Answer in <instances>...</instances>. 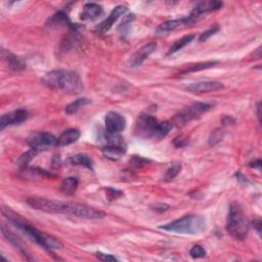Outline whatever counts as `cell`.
<instances>
[{
	"label": "cell",
	"mask_w": 262,
	"mask_h": 262,
	"mask_svg": "<svg viewBox=\"0 0 262 262\" xmlns=\"http://www.w3.org/2000/svg\"><path fill=\"white\" fill-rule=\"evenodd\" d=\"M2 214L11 223L17 226L21 232L30 236L32 240L39 244L42 248L47 250L49 252L52 253V250L62 248V243L56 240L55 237L47 234H44L39 230H37L36 228H34V226L29 224L26 220L21 218L17 213L13 212L9 209L2 208Z\"/></svg>",
	"instance_id": "6da1fadb"
},
{
	"label": "cell",
	"mask_w": 262,
	"mask_h": 262,
	"mask_svg": "<svg viewBox=\"0 0 262 262\" xmlns=\"http://www.w3.org/2000/svg\"><path fill=\"white\" fill-rule=\"evenodd\" d=\"M226 230L236 240H244L249 232V221L241 205L234 202L230 205Z\"/></svg>",
	"instance_id": "7a4b0ae2"
},
{
	"label": "cell",
	"mask_w": 262,
	"mask_h": 262,
	"mask_svg": "<svg viewBox=\"0 0 262 262\" xmlns=\"http://www.w3.org/2000/svg\"><path fill=\"white\" fill-rule=\"evenodd\" d=\"M161 229L177 234L198 235L206 230V220L199 215H186L168 224L162 225Z\"/></svg>",
	"instance_id": "3957f363"
},
{
	"label": "cell",
	"mask_w": 262,
	"mask_h": 262,
	"mask_svg": "<svg viewBox=\"0 0 262 262\" xmlns=\"http://www.w3.org/2000/svg\"><path fill=\"white\" fill-rule=\"evenodd\" d=\"M30 207L52 214H70L72 203L56 200H49L40 197H32L27 200Z\"/></svg>",
	"instance_id": "277c9868"
},
{
	"label": "cell",
	"mask_w": 262,
	"mask_h": 262,
	"mask_svg": "<svg viewBox=\"0 0 262 262\" xmlns=\"http://www.w3.org/2000/svg\"><path fill=\"white\" fill-rule=\"evenodd\" d=\"M212 108L213 105L207 103H195L183 110L181 113L176 114L172 124H175L176 126H183L201 115H203L204 113H207Z\"/></svg>",
	"instance_id": "5b68a950"
},
{
	"label": "cell",
	"mask_w": 262,
	"mask_h": 262,
	"mask_svg": "<svg viewBox=\"0 0 262 262\" xmlns=\"http://www.w3.org/2000/svg\"><path fill=\"white\" fill-rule=\"evenodd\" d=\"M159 121L150 115H141L135 124V134L142 138H154Z\"/></svg>",
	"instance_id": "8992f818"
},
{
	"label": "cell",
	"mask_w": 262,
	"mask_h": 262,
	"mask_svg": "<svg viewBox=\"0 0 262 262\" xmlns=\"http://www.w3.org/2000/svg\"><path fill=\"white\" fill-rule=\"evenodd\" d=\"M28 144L31 149L37 152L46 151L57 146V138L51 133L41 132L32 135L28 140Z\"/></svg>",
	"instance_id": "52a82bcc"
},
{
	"label": "cell",
	"mask_w": 262,
	"mask_h": 262,
	"mask_svg": "<svg viewBox=\"0 0 262 262\" xmlns=\"http://www.w3.org/2000/svg\"><path fill=\"white\" fill-rule=\"evenodd\" d=\"M105 131L110 134H119L126 127L125 118L117 112H110L105 118Z\"/></svg>",
	"instance_id": "ba28073f"
},
{
	"label": "cell",
	"mask_w": 262,
	"mask_h": 262,
	"mask_svg": "<svg viewBox=\"0 0 262 262\" xmlns=\"http://www.w3.org/2000/svg\"><path fill=\"white\" fill-rule=\"evenodd\" d=\"M70 214L71 215L86 219H102L105 217L104 212L88 207L86 205L77 204V203H72V208H71Z\"/></svg>",
	"instance_id": "9c48e42d"
},
{
	"label": "cell",
	"mask_w": 262,
	"mask_h": 262,
	"mask_svg": "<svg viewBox=\"0 0 262 262\" xmlns=\"http://www.w3.org/2000/svg\"><path fill=\"white\" fill-rule=\"evenodd\" d=\"M66 76V70H52L42 78L43 84L52 89H62Z\"/></svg>",
	"instance_id": "30bf717a"
},
{
	"label": "cell",
	"mask_w": 262,
	"mask_h": 262,
	"mask_svg": "<svg viewBox=\"0 0 262 262\" xmlns=\"http://www.w3.org/2000/svg\"><path fill=\"white\" fill-rule=\"evenodd\" d=\"M28 117L29 113L24 109H19L14 112L5 114L1 117V120H0V128H1V130H3L6 126L20 124L24 121H26Z\"/></svg>",
	"instance_id": "8fae6325"
},
{
	"label": "cell",
	"mask_w": 262,
	"mask_h": 262,
	"mask_svg": "<svg viewBox=\"0 0 262 262\" xmlns=\"http://www.w3.org/2000/svg\"><path fill=\"white\" fill-rule=\"evenodd\" d=\"M126 11H127V8L123 5H119V6L115 7V9L110 14V16L106 18L104 22H102L100 25L97 27V31L100 34H105L106 32H109L111 30V28L113 27L115 22L121 16H124L126 14Z\"/></svg>",
	"instance_id": "7c38bea8"
},
{
	"label": "cell",
	"mask_w": 262,
	"mask_h": 262,
	"mask_svg": "<svg viewBox=\"0 0 262 262\" xmlns=\"http://www.w3.org/2000/svg\"><path fill=\"white\" fill-rule=\"evenodd\" d=\"M82 89L83 83L80 76L75 72L66 71V76L62 90L69 93H79Z\"/></svg>",
	"instance_id": "4fadbf2b"
},
{
	"label": "cell",
	"mask_w": 262,
	"mask_h": 262,
	"mask_svg": "<svg viewBox=\"0 0 262 262\" xmlns=\"http://www.w3.org/2000/svg\"><path fill=\"white\" fill-rule=\"evenodd\" d=\"M156 47H157V44L155 42H150V43L142 46L141 49L138 50L133 54V56L131 57L130 62H129L130 67L135 68V67L140 66L155 52V50H156Z\"/></svg>",
	"instance_id": "5bb4252c"
},
{
	"label": "cell",
	"mask_w": 262,
	"mask_h": 262,
	"mask_svg": "<svg viewBox=\"0 0 262 262\" xmlns=\"http://www.w3.org/2000/svg\"><path fill=\"white\" fill-rule=\"evenodd\" d=\"M83 36V27L79 26L78 24H72L69 27V32L68 35L66 36L65 41H63V46L65 50L72 49V47H75L80 40L82 39Z\"/></svg>",
	"instance_id": "9a60e30c"
},
{
	"label": "cell",
	"mask_w": 262,
	"mask_h": 262,
	"mask_svg": "<svg viewBox=\"0 0 262 262\" xmlns=\"http://www.w3.org/2000/svg\"><path fill=\"white\" fill-rule=\"evenodd\" d=\"M223 88V84L218 81H202L193 83L187 86V90L193 93H205L216 91Z\"/></svg>",
	"instance_id": "2e32d148"
},
{
	"label": "cell",
	"mask_w": 262,
	"mask_h": 262,
	"mask_svg": "<svg viewBox=\"0 0 262 262\" xmlns=\"http://www.w3.org/2000/svg\"><path fill=\"white\" fill-rule=\"evenodd\" d=\"M222 2L219 1H201L198 2L195 7L192 10V14H190V17L196 18L201 15H204L207 13H211V11H215L218 10L222 7Z\"/></svg>",
	"instance_id": "e0dca14e"
},
{
	"label": "cell",
	"mask_w": 262,
	"mask_h": 262,
	"mask_svg": "<svg viewBox=\"0 0 262 262\" xmlns=\"http://www.w3.org/2000/svg\"><path fill=\"white\" fill-rule=\"evenodd\" d=\"M194 18L192 17H186V18H183V19H177V20H170V21H166L164 23H162L160 27L158 28V32L159 33H167V32H171L174 31L178 28L189 25V24H192L194 22Z\"/></svg>",
	"instance_id": "ac0fdd59"
},
{
	"label": "cell",
	"mask_w": 262,
	"mask_h": 262,
	"mask_svg": "<svg viewBox=\"0 0 262 262\" xmlns=\"http://www.w3.org/2000/svg\"><path fill=\"white\" fill-rule=\"evenodd\" d=\"M71 25H72V24L70 23V19H69L68 15L63 10L57 11L56 14L52 16L46 22V27L50 28V29H52V30L59 29V28H63V27L69 28Z\"/></svg>",
	"instance_id": "d6986e66"
},
{
	"label": "cell",
	"mask_w": 262,
	"mask_h": 262,
	"mask_svg": "<svg viewBox=\"0 0 262 262\" xmlns=\"http://www.w3.org/2000/svg\"><path fill=\"white\" fill-rule=\"evenodd\" d=\"M103 155L111 161H118L126 152V145H105L102 149Z\"/></svg>",
	"instance_id": "ffe728a7"
},
{
	"label": "cell",
	"mask_w": 262,
	"mask_h": 262,
	"mask_svg": "<svg viewBox=\"0 0 262 262\" xmlns=\"http://www.w3.org/2000/svg\"><path fill=\"white\" fill-rule=\"evenodd\" d=\"M103 14V7L97 3H87L83 7L81 13V20L83 21H94Z\"/></svg>",
	"instance_id": "44dd1931"
},
{
	"label": "cell",
	"mask_w": 262,
	"mask_h": 262,
	"mask_svg": "<svg viewBox=\"0 0 262 262\" xmlns=\"http://www.w3.org/2000/svg\"><path fill=\"white\" fill-rule=\"evenodd\" d=\"M80 131L76 128L67 129L62 133V135L57 138V146L58 147H66L69 145H72L80 138Z\"/></svg>",
	"instance_id": "7402d4cb"
},
{
	"label": "cell",
	"mask_w": 262,
	"mask_h": 262,
	"mask_svg": "<svg viewBox=\"0 0 262 262\" xmlns=\"http://www.w3.org/2000/svg\"><path fill=\"white\" fill-rule=\"evenodd\" d=\"M68 162L72 165H78V166H83V167L92 169L93 167V161L90 157H88L85 154H77L75 156L71 157Z\"/></svg>",
	"instance_id": "603a6c76"
},
{
	"label": "cell",
	"mask_w": 262,
	"mask_h": 262,
	"mask_svg": "<svg viewBox=\"0 0 262 262\" xmlns=\"http://www.w3.org/2000/svg\"><path fill=\"white\" fill-rule=\"evenodd\" d=\"M78 187V180L75 177H67L61 184V190L65 195H73Z\"/></svg>",
	"instance_id": "cb8c5ba5"
},
{
	"label": "cell",
	"mask_w": 262,
	"mask_h": 262,
	"mask_svg": "<svg viewBox=\"0 0 262 262\" xmlns=\"http://www.w3.org/2000/svg\"><path fill=\"white\" fill-rule=\"evenodd\" d=\"M218 62L216 61H211V62H205V63H198L195 65H190L189 67L183 69L181 71V75L183 74H188V73H193V72H198V71H202V70H206L209 68H212L215 65H217Z\"/></svg>",
	"instance_id": "d4e9b609"
},
{
	"label": "cell",
	"mask_w": 262,
	"mask_h": 262,
	"mask_svg": "<svg viewBox=\"0 0 262 262\" xmlns=\"http://www.w3.org/2000/svg\"><path fill=\"white\" fill-rule=\"evenodd\" d=\"M194 39H195V35H186V36L176 40L172 44V46L170 47V50L168 52V55L173 54V53H175L177 52H180L181 50L183 49V47H185L187 44H189L190 42H192Z\"/></svg>",
	"instance_id": "484cf974"
},
{
	"label": "cell",
	"mask_w": 262,
	"mask_h": 262,
	"mask_svg": "<svg viewBox=\"0 0 262 262\" xmlns=\"http://www.w3.org/2000/svg\"><path fill=\"white\" fill-rule=\"evenodd\" d=\"M1 229H2L1 232H2V234L6 236V239H7L11 244H13L16 248H18V249H19V251H21V253H22L24 256H26L27 259L31 260V258H29V256H28L29 254L27 253V251L25 250V248H24L23 244L17 239V237L15 236V235H14V234H11L10 232H8V230H6L3 225L1 226Z\"/></svg>",
	"instance_id": "4316f807"
},
{
	"label": "cell",
	"mask_w": 262,
	"mask_h": 262,
	"mask_svg": "<svg viewBox=\"0 0 262 262\" xmlns=\"http://www.w3.org/2000/svg\"><path fill=\"white\" fill-rule=\"evenodd\" d=\"M90 104V100H88L87 98H81V99H78L74 102H72L71 104H69L67 106H66V113L69 114V115H72V114H75L77 113L81 108H83V106H85L86 105Z\"/></svg>",
	"instance_id": "83f0119b"
},
{
	"label": "cell",
	"mask_w": 262,
	"mask_h": 262,
	"mask_svg": "<svg viewBox=\"0 0 262 262\" xmlns=\"http://www.w3.org/2000/svg\"><path fill=\"white\" fill-rule=\"evenodd\" d=\"M173 127V124L169 121H165V122H159L158 127L156 129V132H155V139H162L164 137L167 136L169 132L171 131Z\"/></svg>",
	"instance_id": "f1b7e54d"
},
{
	"label": "cell",
	"mask_w": 262,
	"mask_h": 262,
	"mask_svg": "<svg viewBox=\"0 0 262 262\" xmlns=\"http://www.w3.org/2000/svg\"><path fill=\"white\" fill-rule=\"evenodd\" d=\"M37 153H38L37 151H35L33 149H31L30 151H28L26 153H24L18 160V166H19V167L25 168L26 166L35 158V156H36Z\"/></svg>",
	"instance_id": "f546056e"
},
{
	"label": "cell",
	"mask_w": 262,
	"mask_h": 262,
	"mask_svg": "<svg viewBox=\"0 0 262 262\" xmlns=\"http://www.w3.org/2000/svg\"><path fill=\"white\" fill-rule=\"evenodd\" d=\"M6 59V62L8 64V67L11 69V70H14V71H17V72H19V71L23 70L24 68H25V66H24L22 64V62L20 61V59L13 55V54H10L9 52H7V56L4 57Z\"/></svg>",
	"instance_id": "4dcf8cb0"
},
{
	"label": "cell",
	"mask_w": 262,
	"mask_h": 262,
	"mask_svg": "<svg viewBox=\"0 0 262 262\" xmlns=\"http://www.w3.org/2000/svg\"><path fill=\"white\" fill-rule=\"evenodd\" d=\"M223 135H224V132H223V130L218 128V129H215L213 131V132L211 133L210 137H209V145L211 147H214V146H216L218 145L219 142L222 140L223 138Z\"/></svg>",
	"instance_id": "1f68e13d"
},
{
	"label": "cell",
	"mask_w": 262,
	"mask_h": 262,
	"mask_svg": "<svg viewBox=\"0 0 262 262\" xmlns=\"http://www.w3.org/2000/svg\"><path fill=\"white\" fill-rule=\"evenodd\" d=\"M182 170V165L180 164H173L171 167L167 170L165 175V180L166 181H172L178 175V173Z\"/></svg>",
	"instance_id": "d6a6232c"
},
{
	"label": "cell",
	"mask_w": 262,
	"mask_h": 262,
	"mask_svg": "<svg viewBox=\"0 0 262 262\" xmlns=\"http://www.w3.org/2000/svg\"><path fill=\"white\" fill-rule=\"evenodd\" d=\"M190 256L193 258H203L206 256L205 249L200 245H195L192 249H190Z\"/></svg>",
	"instance_id": "836d02e7"
},
{
	"label": "cell",
	"mask_w": 262,
	"mask_h": 262,
	"mask_svg": "<svg viewBox=\"0 0 262 262\" xmlns=\"http://www.w3.org/2000/svg\"><path fill=\"white\" fill-rule=\"evenodd\" d=\"M173 144H174V146L176 148H183V147L187 146V144H188V138L185 135L181 134V135H178L177 137L174 138Z\"/></svg>",
	"instance_id": "e575fe53"
},
{
	"label": "cell",
	"mask_w": 262,
	"mask_h": 262,
	"mask_svg": "<svg viewBox=\"0 0 262 262\" xmlns=\"http://www.w3.org/2000/svg\"><path fill=\"white\" fill-rule=\"evenodd\" d=\"M218 31H219V27H218V26L214 27V28H212V29H210V30H208V31H206V32H204V33H202V34H201V36L199 37V40H200L201 42L206 41L207 39H209L211 36H213V35L215 34V33H217Z\"/></svg>",
	"instance_id": "d590c367"
},
{
	"label": "cell",
	"mask_w": 262,
	"mask_h": 262,
	"mask_svg": "<svg viewBox=\"0 0 262 262\" xmlns=\"http://www.w3.org/2000/svg\"><path fill=\"white\" fill-rule=\"evenodd\" d=\"M106 194H108L109 198L111 200H114V199H117L119 197H121L123 195V193L121 192V190L119 189H115L113 187H106Z\"/></svg>",
	"instance_id": "8d00e7d4"
},
{
	"label": "cell",
	"mask_w": 262,
	"mask_h": 262,
	"mask_svg": "<svg viewBox=\"0 0 262 262\" xmlns=\"http://www.w3.org/2000/svg\"><path fill=\"white\" fill-rule=\"evenodd\" d=\"M95 255H97V257L102 261H118V259L111 254H105L102 252H98Z\"/></svg>",
	"instance_id": "74e56055"
},
{
	"label": "cell",
	"mask_w": 262,
	"mask_h": 262,
	"mask_svg": "<svg viewBox=\"0 0 262 262\" xmlns=\"http://www.w3.org/2000/svg\"><path fill=\"white\" fill-rule=\"evenodd\" d=\"M147 162H148L147 160L142 159V158H140V157L135 156V157H133L132 160L130 161V164H132V166H136V167H139V166H140L141 164H146Z\"/></svg>",
	"instance_id": "f35d334b"
},
{
	"label": "cell",
	"mask_w": 262,
	"mask_h": 262,
	"mask_svg": "<svg viewBox=\"0 0 262 262\" xmlns=\"http://www.w3.org/2000/svg\"><path fill=\"white\" fill-rule=\"evenodd\" d=\"M168 208H169V206L167 204H158V205L155 206L153 209L158 213H162V212H165Z\"/></svg>",
	"instance_id": "ab89813d"
},
{
	"label": "cell",
	"mask_w": 262,
	"mask_h": 262,
	"mask_svg": "<svg viewBox=\"0 0 262 262\" xmlns=\"http://www.w3.org/2000/svg\"><path fill=\"white\" fill-rule=\"evenodd\" d=\"M254 226H255V229H256V231L259 233V235H260V233H261V222L259 221V220H255L254 221Z\"/></svg>",
	"instance_id": "60d3db41"
},
{
	"label": "cell",
	"mask_w": 262,
	"mask_h": 262,
	"mask_svg": "<svg viewBox=\"0 0 262 262\" xmlns=\"http://www.w3.org/2000/svg\"><path fill=\"white\" fill-rule=\"evenodd\" d=\"M250 166H251V167H258V168H260L261 161L260 160H257L256 162H252L251 165H250Z\"/></svg>",
	"instance_id": "b9f144b4"
}]
</instances>
